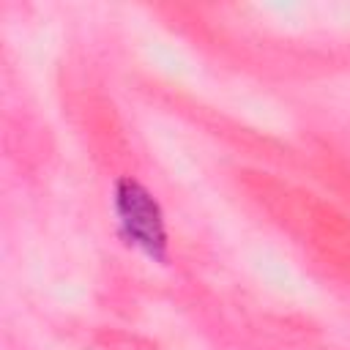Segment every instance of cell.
Listing matches in <instances>:
<instances>
[{
    "label": "cell",
    "instance_id": "1",
    "mask_svg": "<svg viewBox=\"0 0 350 350\" xmlns=\"http://www.w3.org/2000/svg\"><path fill=\"white\" fill-rule=\"evenodd\" d=\"M112 224L118 241L150 265L167 268L172 262V238L159 197L134 175L112 180Z\"/></svg>",
    "mask_w": 350,
    "mask_h": 350
}]
</instances>
